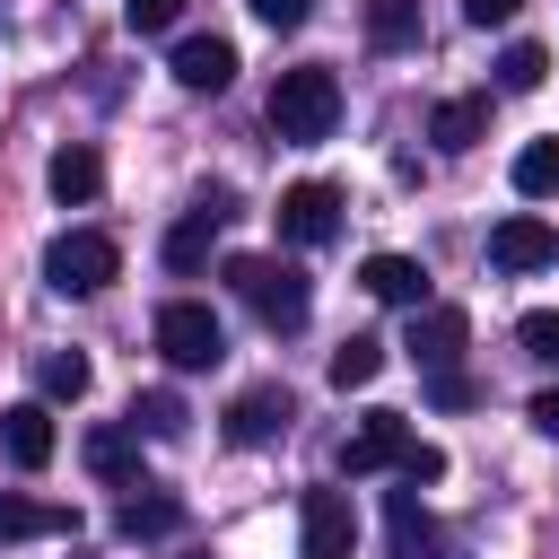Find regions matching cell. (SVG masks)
<instances>
[{"label":"cell","instance_id":"obj_1","mask_svg":"<svg viewBox=\"0 0 559 559\" xmlns=\"http://www.w3.org/2000/svg\"><path fill=\"white\" fill-rule=\"evenodd\" d=\"M227 288L271 323V332H297L306 314H314V288H306V271L297 262H280V253H236L227 262Z\"/></svg>","mask_w":559,"mask_h":559},{"label":"cell","instance_id":"obj_2","mask_svg":"<svg viewBox=\"0 0 559 559\" xmlns=\"http://www.w3.org/2000/svg\"><path fill=\"white\" fill-rule=\"evenodd\" d=\"M332 122H341V79H332L323 61L271 79V131H280V140L306 148V140H332Z\"/></svg>","mask_w":559,"mask_h":559},{"label":"cell","instance_id":"obj_3","mask_svg":"<svg viewBox=\"0 0 559 559\" xmlns=\"http://www.w3.org/2000/svg\"><path fill=\"white\" fill-rule=\"evenodd\" d=\"M44 280H52L61 297H96V288L122 280V245H114L105 227H61V236L44 245Z\"/></svg>","mask_w":559,"mask_h":559},{"label":"cell","instance_id":"obj_4","mask_svg":"<svg viewBox=\"0 0 559 559\" xmlns=\"http://www.w3.org/2000/svg\"><path fill=\"white\" fill-rule=\"evenodd\" d=\"M157 349H166V367H218L227 358V332H218V314L201 306V297H166L157 306Z\"/></svg>","mask_w":559,"mask_h":559},{"label":"cell","instance_id":"obj_5","mask_svg":"<svg viewBox=\"0 0 559 559\" xmlns=\"http://www.w3.org/2000/svg\"><path fill=\"white\" fill-rule=\"evenodd\" d=\"M419 437H411V419L402 411H367L349 437H341V480H367V472H402V454H411Z\"/></svg>","mask_w":559,"mask_h":559},{"label":"cell","instance_id":"obj_6","mask_svg":"<svg viewBox=\"0 0 559 559\" xmlns=\"http://www.w3.org/2000/svg\"><path fill=\"white\" fill-rule=\"evenodd\" d=\"M280 245H332L341 236V183H323V175H306V183H288L280 192Z\"/></svg>","mask_w":559,"mask_h":559},{"label":"cell","instance_id":"obj_7","mask_svg":"<svg viewBox=\"0 0 559 559\" xmlns=\"http://www.w3.org/2000/svg\"><path fill=\"white\" fill-rule=\"evenodd\" d=\"M489 262H498V271H550V262H559V227L533 218V210H515V218L489 227Z\"/></svg>","mask_w":559,"mask_h":559},{"label":"cell","instance_id":"obj_8","mask_svg":"<svg viewBox=\"0 0 559 559\" xmlns=\"http://www.w3.org/2000/svg\"><path fill=\"white\" fill-rule=\"evenodd\" d=\"M297 542H306V559H349V542H358L349 498H341V489H306V507H297Z\"/></svg>","mask_w":559,"mask_h":559},{"label":"cell","instance_id":"obj_9","mask_svg":"<svg viewBox=\"0 0 559 559\" xmlns=\"http://www.w3.org/2000/svg\"><path fill=\"white\" fill-rule=\"evenodd\" d=\"M384 533H393V559H454V542H445V524L419 507V489L402 480L393 498H384Z\"/></svg>","mask_w":559,"mask_h":559},{"label":"cell","instance_id":"obj_10","mask_svg":"<svg viewBox=\"0 0 559 559\" xmlns=\"http://www.w3.org/2000/svg\"><path fill=\"white\" fill-rule=\"evenodd\" d=\"M218 227H227V192H201V201L166 227V245H157V253H166V271H201V262H210V245H218Z\"/></svg>","mask_w":559,"mask_h":559},{"label":"cell","instance_id":"obj_11","mask_svg":"<svg viewBox=\"0 0 559 559\" xmlns=\"http://www.w3.org/2000/svg\"><path fill=\"white\" fill-rule=\"evenodd\" d=\"M288 419H297L288 384H253L227 402V445H271V437H288Z\"/></svg>","mask_w":559,"mask_h":559},{"label":"cell","instance_id":"obj_12","mask_svg":"<svg viewBox=\"0 0 559 559\" xmlns=\"http://www.w3.org/2000/svg\"><path fill=\"white\" fill-rule=\"evenodd\" d=\"M463 341H472L463 306H437V297H428V306H411V341H402V349H411L419 367H454V358H463Z\"/></svg>","mask_w":559,"mask_h":559},{"label":"cell","instance_id":"obj_13","mask_svg":"<svg viewBox=\"0 0 559 559\" xmlns=\"http://www.w3.org/2000/svg\"><path fill=\"white\" fill-rule=\"evenodd\" d=\"M227 79H236V44H227V35H183V44H175V87L218 96Z\"/></svg>","mask_w":559,"mask_h":559},{"label":"cell","instance_id":"obj_14","mask_svg":"<svg viewBox=\"0 0 559 559\" xmlns=\"http://www.w3.org/2000/svg\"><path fill=\"white\" fill-rule=\"evenodd\" d=\"M358 288H367L376 306H428V271H419L411 253H367V262H358Z\"/></svg>","mask_w":559,"mask_h":559},{"label":"cell","instance_id":"obj_15","mask_svg":"<svg viewBox=\"0 0 559 559\" xmlns=\"http://www.w3.org/2000/svg\"><path fill=\"white\" fill-rule=\"evenodd\" d=\"M44 183H52V201H61V210H79V201H96V192H105V157H96L87 140H70V148H52Z\"/></svg>","mask_w":559,"mask_h":559},{"label":"cell","instance_id":"obj_16","mask_svg":"<svg viewBox=\"0 0 559 559\" xmlns=\"http://www.w3.org/2000/svg\"><path fill=\"white\" fill-rule=\"evenodd\" d=\"M0 445H9V463H17V472H44V463H52V411H44V402L0 411Z\"/></svg>","mask_w":559,"mask_h":559},{"label":"cell","instance_id":"obj_17","mask_svg":"<svg viewBox=\"0 0 559 559\" xmlns=\"http://www.w3.org/2000/svg\"><path fill=\"white\" fill-rule=\"evenodd\" d=\"M480 131H489V96H445V105L428 114V140H437L445 157H463V148H480Z\"/></svg>","mask_w":559,"mask_h":559},{"label":"cell","instance_id":"obj_18","mask_svg":"<svg viewBox=\"0 0 559 559\" xmlns=\"http://www.w3.org/2000/svg\"><path fill=\"white\" fill-rule=\"evenodd\" d=\"M114 533H122V542H166V533H183V498H166V489H148V498H122Z\"/></svg>","mask_w":559,"mask_h":559},{"label":"cell","instance_id":"obj_19","mask_svg":"<svg viewBox=\"0 0 559 559\" xmlns=\"http://www.w3.org/2000/svg\"><path fill=\"white\" fill-rule=\"evenodd\" d=\"M35 533H79V507H52V498H0V542H35Z\"/></svg>","mask_w":559,"mask_h":559},{"label":"cell","instance_id":"obj_20","mask_svg":"<svg viewBox=\"0 0 559 559\" xmlns=\"http://www.w3.org/2000/svg\"><path fill=\"white\" fill-rule=\"evenodd\" d=\"M87 472L96 480H140V428H87Z\"/></svg>","mask_w":559,"mask_h":559},{"label":"cell","instance_id":"obj_21","mask_svg":"<svg viewBox=\"0 0 559 559\" xmlns=\"http://www.w3.org/2000/svg\"><path fill=\"white\" fill-rule=\"evenodd\" d=\"M376 376H384V341H376V332H349V341L332 349V384H341V393H367Z\"/></svg>","mask_w":559,"mask_h":559},{"label":"cell","instance_id":"obj_22","mask_svg":"<svg viewBox=\"0 0 559 559\" xmlns=\"http://www.w3.org/2000/svg\"><path fill=\"white\" fill-rule=\"evenodd\" d=\"M507 175H515V192H524V201H559V140H524Z\"/></svg>","mask_w":559,"mask_h":559},{"label":"cell","instance_id":"obj_23","mask_svg":"<svg viewBox=\"0 0 559 559\" xmlns=\"http://www.w3.org/2000/svg\"><path fill=\"white\" fill-rule=\"evenodd\" d=\"M35 384H44V402H79V393L96 384V367H87L79 349H44V358H35Z\"/></svg>","mask_w":559,"mask_h":559},{"label":"cell","instance_id":"obj_24","mask_svg":"<svg viewBox=\"0 0 559 559\" xmlns=\"http://www.w3.org/2000/svg\"><path fill=\"white\" fill-rule=\"evenodd\" d=\"M367 44H376V52L419 44V0H376V9H367Z\"/></svg>","mask_w":559,"mask_h":559},{"label":"cell","instance_id":"obj_25","mask_svg":"<svg viewBox=\"0 0 559 559\" xmlns=\"http://www.w3.org/2000/svg\"><path fill=\"white\" fill-rule=\"evenodd\" d=\"M542 79H550V52H542V44H507V52H498V87H507V96H533Z\"/></svg>","mask_w":559,"mask_h":559},{"label":"cell","instance_id":"obj_26","mask_svg":"<svg viewBox=\"0 0 559 559\" xmlns=\"http://www.w3.org/2000/svg\"><path fill=\"white\" fill-rule=\"evenodd\" d=\"M131 428H140V437H175V428H183V402L157 384V393H140V402H131Z\"/></svg>","mask_w":559,"mask_h":559},{"label":"cell","instance_id":"obj_27","mask_svg":"<svg viewBox=\"0 0 559 559\" xmlns=\"http://www.w3.org/2000/svg\"><path fill=\"white\" fill-rule=\"evenodd\" d=\"M428 402H437V411H463V402H480V384H472L463 367H428Z\"/></svg>","mask_w":559,"mask_h":559},{"label":"cell","instance_id":"obj_28","mask_svg":"<svg viewBox=\"0 0 559 559\" xmlns=\"http://www.w3.org/2000/svg\"><path fill=\"white\" fill-rule=\"evenodd\" d=\"M175 17H183V0H122V26L131 35H166Z\"/></svg>","mask_w":559,"mask_h":559},{"label":"cell","instance_id":"obj_29","mask_svg":"<svg viewBox=\"0 0 559 559\" xmlns=\"http://www.w3.org/2000/svg\"><path fill=\"white\" fill-rule=\"evenodd\" d=\"M245 9H253L271 35H288V26H306V17H314V0H245Z\"/></svg>","mask_w":559,"mask_h":559},{"label":"cell","instance_id":"obj_30","mask_svg":"<svg viewBox=\"0 0 559 559\" xmlns=\"http://www.w3.org/2000/svg\"><path fill=\"white\" fill-rule=\"evenodd\" d=\"M515 341H524L533 358H550V367H559V314H524V323H515Z\"/></svg>","mask_w":559,"mask_h":559},{"label":"cell","instance_id":"obj_31","mask_svg":"<svg viewBox=\"0 0 559 559\" xmlns=\"http://www.w3.org/2000/svg\"><path fill=\"white\" fill-rule=\"evenodd\" d=\"M402 480H411V489H419V480H445V445H428V437H419V445L402 454Z\"/></svg>","mask_w":559,"mask_h":559},{"label":"cell","instance_id":"obj_32","mask_svg":"<svg viewBox=\"0 0 559 559\" xmlns=\"http://www.w3.org/2000/svg\"><path fill=\"white\" fill-rule=\"evenodd\" d=\"M524 419H533L542 437H559V384H550V393H533V402H524Z\"/></svg>","mask_w":559,"mask_h":559},{"label":"cell","instance_id":"obj_33","mask_svg":"<svg viewBox=\"0 0 559 559\" xmlns=\"http://www.w3.org/2000/svg\"><path fill=\"white\" fill-rule=\"evenodd\" d=\"M515 9H524V0H463V17H472V26H507Z\"/></svg>","mask_w":559,"mask_h":559}]
</instances>
